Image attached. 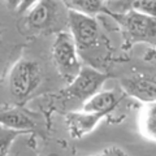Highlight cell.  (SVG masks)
Returning a JSON list of instances; mask_svg holds the SVG:
<instances>
[{
    "label": "cell",
    "instance_id": "7a4b0ae2",
    "mask_svg": "<svg viewBox=\"0 0 156 156\" xmlns=\"http://www.w3.org/2000/svg\"><path fill=\"white\" fill-rule=\"evenodd\" d=\"M52 56L60 74L72 82L81 69L77 56V47L69 33H58L52 44Z\"/></svg>",
    "mask_w": 156,
    "mask_h": 156
},
{
    "label": "cell",
    "instance_id": "2e32d148",
    "mask_svg": "<svg viewBox=\"0 0 156 156\" xmlns=\"http://www.w3.org/2000/svg\"><path fill=\"white\" fill-rule=\"evenodd\" d=\"M8 156H9V155H8Z\"/></svg>",
    "mask_w": 156,
    "mask_h": 156
},
{
    "label": "cell",
    "instance_id": "ba28073f",
    "mask_svg": "<svg viewBox=\"0 0 156 156\" xmlns=\"http://www.w3.org/2000/svg\"><path fill=\"white\" fill-rule=\"evenodd\" d=\"M34 4L35 5L30 8V12L27 14L29 26L37 30L50 27L53 17L56 16V3L42 0V2H35Z\"/></svg>",
    "mask_w": 156,
    "mask_h": 156
},
{
    "label": "cell",
    "instance_id": "5bb4252c",
    "mask_svg": "<svg viewBox=\"0 0 156 156\" xmlns=\"http://www.w3.org/2000/svg\"><path fill=\"white\" fill-rule=\"evenodd\" d=\"M20 133L13 130H8L5 128L0 129V156H8L9 148Z\"/></svg>",
    "mask_w": 156,
    "mask_h": 156
},
{
    "label": "cell",
    "instance_id": "6da1fadb",
    "mask_svg": "<svg viewBox=\"0 0 156 156\" xmlns=\"http://www.w3.org/2000/svg\"><path fill=\"white\" fill-rule=\"evenodd\" d=\"M121 25L125 37L133 43H148L155 46L156 43V18L144 14L136 13L134 11L109 13Z\"/></svg>",
    "mask_w": 156,
    "mask_h": 156
},
{
    "label": "cell",
    "instance_id": "52a82bcc",
    "mask_svg": "<svg viewBox=\"0 0 156 156\" xmlns=\"http://www.w3.org/2000/svg\"><path fill=\"white\" fill-rule=\"evenodd\" d=\"M103 117L104 115L87 113V112H70V113H68L66 124L69 126L70 135L74 138H81L82 135L91 133Z\"/></svg>",
    "mask_w": 156,
    "mask_h": 156
},
{
    "label": "cell",
    "instance_id": "7c38bea8",
    "mask_svg": "<svg viewBox=\"0 0 156 156\" xmlns=\"http://www.w3.org/2000/svg\"><path fill=\"white\" fill-rule=\"evenodd\" d=\"M140 128L146 138H148L151 142H155L156 138V105L155 103L146 104L143 111L142 120H140Z\"/></svg>",
    "mask_w": 156,
    "mask_h": 156
},
{
    "label": "cell",
    "instance_id": "4fadbf2b",
    "mask_svg": "<svg viewBox=\"0 0 156 156\" xmlns=\"http://www.w3.org/2000/svg\"><path fill=\"white\" fill-rule=\"evenodd\" d=\"M130 9L136 13L144 14L148 17H155V8L156 2L155 0H136V2H130Z\"/></svg>",
    "mask_w": 156,
    "mask_h": 156
},
{
    "label": "cell",
    "instance_id": "8992f818",
    "mask_svg": "<svg viewBox=\"0 0 156 156\" xmlns=\"http://www.w3.org/2000/svg\"><path fill=\"white\" fill-rule=\"evenodd\" d=\"M124 89L129 92L131 96L136 98L146 104L155 103L156 98V83L154 78L147 77H134L126 78L122 81Z\"/></svg>",
    "mask_w": 156,
    "mask_h": 156
},
{
    "label": "cell",
    "instance_id": "30bf717a",
    "mask_svg": "<svg viewBox=\"0 0 156 156\" xmlns=\"http://www.w3.org/2000/svg\"><path fill=\"white\" fill-rule=\"evenodd\" d=\"M0 125L2 128L17 131V133H27L35 128L34 120L21 109L0 111Z\"/></svg>",
    "mask_w": 156,
    "mask_h": 156
},
{
    "label": "cell",
    "instance_id": "8fae6325",
    "mask_svg": "<svg viewBox=\"0 0 156 156\" xmlns=\"http://www.w3.org/2000/svg\"><path fill=\"white\" fill-rule=\"evenodd\" d=\"M64 5L69 11L86 14L90 17H94L99 13H111L107 2H101V0H66L64 2Z\"/></svg>",
    "mask_w": 156,
    "mask_h": 156
},
{
    "label": "cell",
    "instance_id": "5b68a950",
    "mask_svg": "<svg viewBox=\"0 0 156 156\" xmlns=\"http://www.w3.org/2000/svg\"><path fill=\"white\" fill-rule=\"evenodd\" d=\"M68 25L70 29V35L80 50L94 47L99 39V25L95 17L68 11Z\"/></svg>",
    "mask_w": 156,
    "mask_h": 156
},
{
    "label": "cell",
    "instance_id": "3957f363",
    "mask_svg": "<svg viewBox=\"0 0 156 156\" xmlns=\"http://www.w3.org/2000/svg\"><path fill=\"white\" fill-rule=\"evenodd\" d=\"M41 81V73L37 62L20 60L16 62L9 76V89L17 99H25L34 91Z\"/></svg>",
    "mask_w": 156,
    "mask_h": 156
},
{
    "label": "cell",
    "instance_id": "277c9868",
    "mask_svg": "<svg viewBox=\"0 0 156 156\" xmlns=\"http://www.w3.org/2000/svg\"><path fill=\"white\" fill-rule=\"evenodd\" d=\"M107 81V74L99 70L94 69L91 66H81L78 74L74 77V80L69 82L66 92L70 98L83 101L92 98L95 94L100 91V87Z\"/></svg>",
    "mask_w": 156,
    "mask_h": 156
},
{
    "label": "cell",
    "instance_id": "9c48e42d",
    "mask_svg": "<svg viewBox=\"0 0 156 156\" xmlns=\"http://www.w3.org/2000/svg\"><path fill=\"white\" fill-rule=\"evenodd\" d=\"M121 100V96L117 91H99L92 98L83 103V112L98 115H108L116 108Z\"/></svg>",
    "mask_w": 156,
    "mask_h": 156
},
{
    "label": "cell",
    "instance_id": "9a60e30c",
    "mask_svg": "<svg viewBox=\"0 0 156 156\" xmlns=\"http://www.w3.org/2000/svg\"><path fill=\"white\" fill-rule=\"evenodd\" d=\"M47 156H62V155H58V154H55V152H52V154H48Z\"/></svg>",
    "mask_w": 156,
    "mask_h": 156
}]
</instances>
